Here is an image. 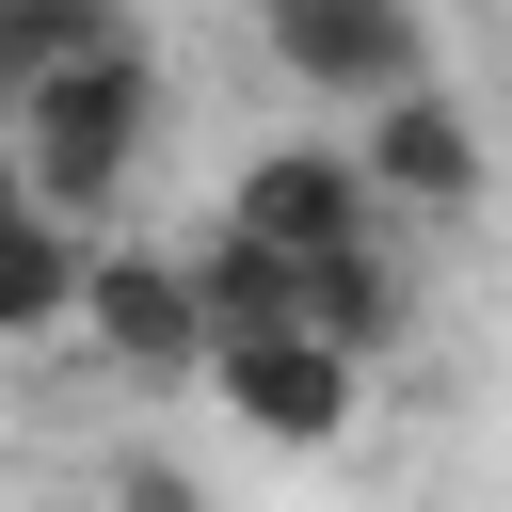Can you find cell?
Masks as SVG:
<instances>
[{
  "mask_svg": "<svg viewBox=\"0 0 512 512\" xmlns=\"http://www.w3.org/2000/svg\"><path fill=\"white\" fill-rule=\"evenodd\" d=\"M144 144H160V48L144 32H112L96 64H64L32 112H16V160H32V208L48 224H112L128 208V176H144Z\"/></svg>",
  "mask_w": 512,
  "mask_h": 512,
  "instance_id": "obj_1",
  "label": "cell"
},
{
  "mask_svg": "<svg viewBox=\"0 0 512 512\" xmlns=\"http://www.w3.org/2000/svg\"><path fill=\"white\" fill-rule=\"evenodd\" d=\"M256 32H272V64H288L304 96H336V112H384V96L432 80L416 0H256Z\"/></svg>",
  "mask_w": 512,
  "mask_h": 512,
  "instance_id": "obj_2",
  "label": "cell"
},
{
  "mask_svg": "<svg viewBox=\"0 0 512 512\" xmlns=\"http://www.w3.org/2000/svg\"><path fill=\"white\" fill-rule=\"evenodd\" d=\"M224 224H240V240H272L288 272H320V256L384 240V192H368V160H352V144H256V160H240V192H224Z\"/></svg>",
  "mask_w": 512,
  "mask_h": 512,
  "instance_id": "obj_3",
  "label": "cell"
},
{
  "mask_svg": "<svg viewBox=\"0 0 512 512\" xmlns=\"http://www.w3.org/2000/svg\"><path fill=\"white\" fill-rule=\"evenodd\" d=\"M80 320H96V352H112L128 384H192V368H208V304H192V256L96 240V272H80Z\"/></svg>",
  "mask_w": 512,
  "mask_h": 512,
  "instance_id": "obj_4",
  "label": "cell"
},
{
  "mask_svg": "<svg viewBox=\"0 0 512 512\" xmlns=\"http://www.w3.org/2000/svg\"><path fill=\"white\" fill-rule=\"evenodd\" d=\"M208 400H224L256 448H336V432H352V400H368V368H352L336 336H256V352H224V368H208Z\"/></svg>",
  "mask_w": 512,
  "mask_h": 512,
  "instance_id": "obj_5",
  "label": "cell"
},
{
  "mask_svg": "<svg viewBox=\"0 0 512 512\" xmlns=\"http://www.w3.org/2000/svg\"><path fill=\"white\" fill-rule=\"evenodd\" d=\"M352 160H368V192H384V224H400V208H480V112H464L448 80H416V96H384Z\"/></svg>",
  "mask_w": 512,
  "mask_h": 512,
  "instance_id": "obj_6",
  "label": "cell"
},
{
  "mask_svg": "<svg viewBox=\"0 0 512 512\" xmlns=\"http://www.w3.org/2000/svg\"><path fill=\"white\" fill-rule=\"evenodd\" d=\"M192 304H208V368L256 352V336H304V272H288L272 240H240V224L192 240Z\"/></svg>",
  "mask_w": 512,
  "mask_h": 512,
  "instance_id": "obj_7",
  "label": "cell"
},
{
  "mask_svg": "<svg viewBox=\"0 0 512 512\" xmlns=\"http://www.w3.org/2000/svg\"><path fill=\"white\" fill-rule=\"evenodd\" d=\"M400 320H416V288H400V256H384V240H352V256H320V272H304V336H336L352 368H384V352H400Z\"/></svg>",
  "mask_w": 512,
  "mask_h": 512,
  "instance_id": "obj_8",
  "label": "cell"
},
{
  "mask_svg": "<svg viewBox=\"0 0 512 512\" xmlns=\"http://www.w3.org/2000/svg\"><path fill=\"white\" fill-rule=\"evenodd\" d=\"M80 272H96V240L48 224V208H16V224H0V352L48 336V320H80Z\"/></svg>",
  "mask_w": 512,
  "mask_h": 512,
  "instance_id": "obj_9",
  "label": "cell"
},
{
  "mask_svg": "<svg viewBox=\"0 0 512 512\" xmlns=\"http://www.w3.org/2000/svg\"><path fill=\"white\" fill-rule=\"evenodd\" d=\"M112 32H128L112 0H0V128H16V112H32L64 64H96Z\"/></svg>",
  "mask_w": 512,
  "mask_h": 512,
  "instance_id": "obj_10",
  "label": "cell"
},
{
  "mask_svg": "<svg viewBox=\"0 0 512 512\" xmlns=\"http://www.w3.org/2000/svg\"><path fill=\"white\" fill-rule=\"evenodd\" d=\"M112 512H208V480H192V464H160V448H144V464H112Z\"/></svg>",
  "mask_w": 512,
  "mask_h": 512,
  "instance_id": "obj_11",
  "label": "cell"
},
{
  "mask_svg": "<svg viewBox=\"0 0 512 512\" xmlns=\"http://www.w3.org/2000/svg\"><path fill=\"white\" fill-rule=\"evenodd\" d=\"M16 208H32V160H16V128H0V224H16Z\"/></svg>",
  "mask_w": 512,
  "mask_h": 512,
  "instance_id": "obj_12",
  "label": "cell"
}]
</instances>
